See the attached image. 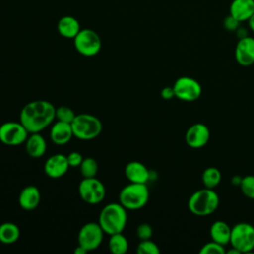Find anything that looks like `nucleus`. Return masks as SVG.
Instances as JSON below:
<instances>
[{
	"label": "nucleus",
	"mask_w": 254,
	"mask_h": 254,
	"mask_svg": "<svg viewBox=\"0 0 254 254\" xmlns=\"http://www.w3.org/2000/svg\"><path fill=\"white\" fill-rule=\"evenodd\" d=\"M54 119H56V107L47 100L31 101L20 112V122L30 134L40 133Z\"/></svg>",
	"instance_id": "nucleus-1"
},
{
	"label": "nucleus",
	"mask_w": 254,
	"mask_h": 254,
	"mask_svg": "<svg viewBox=\"0 0 254 254\" xmlns=\"http://www.w3.org/2000/svg\"><path fill=\"white\" fill-rule=\"evenodd\" d=\"M126 208L120 202L106 204L100 211L98 223L104 233L111 235L122 232L127 223Z\"/></svg>",
	"instance_id": "nucleus-2"
},
{
	"label": "nucleus",
	"mask_w": 254,
	"mask_h": 254,
	"mask_svg": "<svg viewBox=\"0 0 254 254\" xmlns=\"http://www.w3.org/2000/svg\"><path fill=\"white\" fill-rule=\"evenodd\" d=\"M219 204V196L213 189L203 188L195 190L188 200L189 210L196 216H207L213 213Z\"/></svg>",
	"instance_id": "nucleus-3"
},
{
	"label": "nucleus",
	"mask_w": 254,
	"mask_h": 254,
	"mask_svg": "<svg viewBox=\"0 0 254 254\" xmlns=\"http://www.w3.org/2000/svg\"><path fill=\"white\" fill-rule=\"evenodd\" d=\"M149 190L146 184L130 183L119 192V202L128 210L144 207L149 200Z\"/></svg>",
	"instance_id": "nucleus-4"
},
{
	"label": "nucleus",
	"mask_w": 254,
	"mask_h": 254,
	"mask_svg": "<svg viewBox=\"0 0 254 254\" xmlns=\"http://www.w3.org/2000/svg\"><path fill=\"white\" fill-rule=\"evenodd\" d=\"M70 124L73 136L80 140H92L98 137L102 131V123L100 119L87 113L75 115Z\"/></svg>",
	"instance_id": "nucleus-5"
},
{
	"label": "nucleus",
	"mask_w": 254,
	"mask_h": 254,
	"mask_svg": "<svg viewBox=\"0 0 254 254\" xmlns=\"http://www.w3.org/2000/svg\"><path fill=\"white\" fill-rule=\"evenodd\" d=\"M231 247L241 253H249L254 249V226L248 222H238L231 227Z\"/></svg>",
	"instance_id": "nucleus-6"
},
{
	"label": "nucleus",
	"mask_w": 254,
	"mask_h": 254,
	"mask_svg": "<svg viewBox=\"0 0 254 254\" xmlns=\"http://www.w3.org/2000/svg\"><path fill=\"white\" fill-rule=\"evenodd\" d=\"M75 50L84 57H93L101 50V39L99 35L91 29H81L73 38Z\"/></svg>",
	"instance_id": "nucleus-7"
},
{
	"label": "nucleus",
	"mask_w": 254,
	"mask_h": 254,
	"mask_svg": "<svg viewBox=\"0 0 254 254\" xmlns=\"http://www.w3.org/2000/svg\"><path fill=\"white\" fill-rule=\"evenodd\" d=\"M78 193L86 203L97 204L104 199L106 190L103 183L96 177L83 178L78 185Z\"/></svg>",
	"instance_id": "nucleus-8"
},
{
	"label": "nucleus",
	"mask_w": 254,
	"mask_h": 254,
	"mask_svg": "<svg viewBox=\"0 0 254 254\" xmlns=\"http://www.w3.org/2000/svg\"><path fill=\"white\" fill-rule=\"evenodd\" d=\"M104 231L98 222H87L83 224L77 234L78 245L87 252L97 249L103 240Z\"/></svg>",
	"instance_id": "nucleus-9"
},
{
	"label": "nucleus",
	"mask_w": 254,
	"mask_h": 254,
	"mask_svg": "<svg viewBox=\"0 0 254 254\" xmlns=\"http://www.w3.org/2000/svg\"><path fill=\"white\" fill-rule=\"evenodd\" d=\"M29 132L19 121H8L0 125V142L7 146H19L24 144Z\"/></svg>",
	"instance_id": "nucleus-10"
},
{
	"label": "nucleus",
	"mask_w": 254,
	"mask_h": 254,
	"mask_svg": "<svg viewBox=\"0 0 254 254\" xmlns=\"http://www.w3.org/2000/svg\"><path fill=\"white\" fill-rule=\"evenodd\" d=\"M173 88L175 92V97L188 102L198 99L202 92L200 83L190 76L179 77L175 81Z\"/></svg>",
	"instance_id": "nucleus-11"
},
{
	"label": "nucleus",
	"mask_w": 254,
	"mask_h": 254,
	"mask_svg": "<svg viewBox=\"0 0 254 254\" xmlns=\"http://www.w3.org/2000/svg\"><path fill=\"white\" fill-rule=\"evenodd\" d=\"M210 131L203 123H195L190 126L186 132L185 139L189 147L192 149H199L208 143Z\"/></svg>",
	"instance_id": "nucleus-12"
},
{
	"label": "nucleus",
	"mask_w": 254,
	"mask_h": 254,
	"mask_svg": "<svg viewBox=\"0 0 254 254\" xmlns=\"http://www.w3.org/2000/svg\"><path fill=\"white\" fill-rule=\"evenodd\" d=\"M234 58L238 64L250 66L254 64V38L246 36L238 39L234 50Z\"/></svg>",
	"instance_id": "nucleus-13"
},
{
	"label": "nucleus",
	"mask_w": 254,
	"mask_h": 254,
	"mask_svg": "<svg viewBox=\"0 0 254 254\" xmlns=\"http://www.w3.org/2000/svg\"><path fill=\"white\" fill-rule=\"evenodd\" d=\"M69 165L66 156L63 154H55L49 157L44 164V171L51 179H59L66 174Z\"/></svg>",
	"instance_id": "nucleus-14"
},
{
	"label": "nucleus",
	"mask_w": 254,
	"mask_h": 254,
	"mask_svg": "<svg viewBox=\"0 0 254 254\" xmlns=\"http://www.w3.org/2000/svg\"><path fill=\"white\" fill-rule=\"evenodd\" d=\"M73 137V131L70 123L57 121L50 131V138L55 145L64 146L67 144Z\"/></svg>",
	"instance_id": "nucleus-15"
},
{
	"label": "nucleus",
	"mask_w": 254,
	"mask_h": 254,
	"mask_svg": "<svg viewBox=\"0 0 254 254\" xmlns=\"http://www.w3.org/2000/svg\"><path fill=\"white\" fill-rule=\"evenodd\" d=\"M125 176L130 183L146 184L150 179V171L141 162L131 161L124 169Z\"/></svg>",
	"instance_id": "nucleus-16"
},
{
	"label": "nucleus",
	"mask_w": 254,
	"mask_h": 254,
	"mask_svg": "<svg viewBox=\"0 0 254 254\" xmlns=\"http://www.w3.org/2000/svg\"><path fill=\"white\" fill-rule=\"evenodd\" d=\"M41 200V193L36 186H27L19 193L18 202L24 210H34Z\"/></svg>",
	"instance_id": "nucleus-17"
},
{
	"label": "nucleus",
	"mask_w": 254,
	"mask_h": 254,
	"mask_svg": "<svg viewBox=\"0 0 254 254\" xmlns=\"http://www.w3.org/2000/svg\"><path fill=\"white\" fill-rule=\"evenodd\" d=\"M229 14L240 23L247 21L254 14V0H232Z\"/></svg>",
	"instance_id": "nucleus-18"
},
{
	"label": "nucleus",
	"mask_w": 254,
	"mask_h": 254,
	"mask_svg": "<svg viewBox=\"0 0 254 254\" xmlns=\"http://www.w3.org/2000/svg\"><path fill=\"white\" fill-rule=\"evenodd\" d=\"M25 149L30 157L40 158L46 153L47 142L40 133H31L25 142Z\"/></svg>",
	"instance_id": "nucleus-19"
},
{
	"label": "nucleus",
	"mask_w": 254,
	"mask_h": 254,
	"mask_svg": "<svg viewBox=\"0 0 254 254\" xmlns=\"http://www.w3.org/2000/svg\"><path fill=\"white\" fill-rule=\"evenodd\" d=\"M57 30L62 37L66 39H73L81 29L80 24L76 18L72 16H64L59 20L57 24Z\"/></svg>",
	"instance_id": "nucleus-20"
},
{
	"label": "nucleus",
	"mask_w": 254,
	"mask_h": 254,
	"mask_svg": "<svg viewBox=\"0 0 254 254\" xmlns=\"http://www.w3.org/2000/svg\"><path fill=\"white\" fill-rule=\"evenodd\" d=\"M231 227L222 220L214 221L209 228V235L212 241H215L223 246L229 244Z\"/></svg>",
	"instance_id": "nucleus-21"
},
{
	"label": "nucleus",
	"mask_w": 254,
	"mask_h": 254,
	"mask_svg": "<svg viewBox=\"0 0 254 254\" xmlns=\"http://www.w3.org/2000/svg\"><path fill=\"white\" fill-rule=\"evenodd\" d=\"M20 237V228L14 222H4L0 224V242L3 244H13Z\"/></svg>",
	"instance_id": "nucleus-22"
},
{
	"label": "nucleus",
	"mask_w": 254,
	"mask_h": 254,
	"mask_svg": "<svg viewBox=\"0 0 254 254\" xmlns=\"http://www.w3.org/2000/svg\"><path fill=\"white\" fill-rule=\"evenodd\" d=\"M128 240L122 232L111 234L108 240V248L113 254H125L128 250Z\"/></svg>",
	"instance_id": "nucleus-23"
},
{
	"label": "nucleus",
	"mask_w": 254,
	"mask_h": 254,
	"mask_svg": "<svg viewBox=\"0 0 254 254\" xmlns=\"http://www.w3.org/2000/svg\"><path fill=\"white\" fill-rule=\"evenodd\" d=\"M201 181L204 188L214 189L219 185L221 181V173L215 167H208L203 171Z\"/></svg>",
	"instance_id": "nucleus-24"
},
{
	"label": "nucleus",
	"mask_w": 254,
	"mask_h": 254,
	"mask_svg": "<svg viewBox=\"0 0 254 254\" xmlns=\"http://www.w3.org/2000/svg\"><path fill=\"white\" fill-rule=\"evenodd\" d=\"M79 171L82 178H93L96 177L98 172V164L96 160L92 157L83 158L80 166Z\"/></svg>",
	"instance_id": "nucleus-25"
},
{
	"label": "nucleus",
	"mask_w": 254,
	"mask_h": 254,
	"mask_svg": "<svg viewBox=\"0 0 254 254\" xmlns=\"http://www.w3.org/2000/svg\"><path fill=\"white\" fill-rule=\"evenodd\" d=\"M239 187L246 197L254 199V175H247L241 178Z\"/></svg>",
	"instance_id": "nucleus-26"
},
{
	"label": "nucleus",
	"mask_w": 254,
	"mask_h": 254,
	"mask_svg": "<svg viewBox=\"0 0 254 254\" xmlns=\"http://www.w3.org/2000/svg\"><path fill=\"white\" fill-rule=\"evenodd\" d=\"M136 252L138 254H159L160 249L158 245L151 239L140 240V243L137 246Z\"/></svg>",
	"instance_id": "nucleus-27"
},
{
	"label": "nucleus",
	"mask_w": 254,
	"mask_h": 254,
	"mask_svg": "<svg viewBox=\"0 0 254 254\" xmlns=\"http://www.w3.org/2000/svg\"><path fill=\"white\" fill-rule=\"evenodd\" d=\"M74 117V111L68 106H60L56 108V119L59 121L71 123Z\"/></svg>",
	"instance_id": "nucleus-28"
},
{
	"label": "nucleus",
	"mask_w": 254,
	"mask_h": 254,
	"mask_svg": "<svg viewBox=\"0 0 254 254\" xmlns=\"http://www.w3.org/2000/svg\"><path fill=\"white\" fill-rule=\"evenodd\" d=\"M225 246L215 242V241H210L205 243L199 250L200 254H225L226 250L224 248Z\"/></svg>",
	"instance_id": "nucleus-29"
},
{
	"label": "nucleus",
	"mask_w": 254,
	"mask_h": 254,
	"mask_svg": "<svg viewBox=\"0 0 254 254\" xmlns=\"http://www.w3.org/2000/svg\"><path fill=\"white\" fill-rule=\"evenodd\" d=\"M136 235L140 240H147L151 239L153 235V228L148 223H141L137 226Z\"/></svg>",
	"instance_id": "nucleus-30"
},
{
	"label": "nucleus",
	"mask_w": 254,
	"mask_h": 254,
	"mask_svg": "<svg viewBox=\"0 0 254 254\" xmlns=\"http://www.w3.org/2000/svg\"><path fill=\"white\" fill-rule=\"evenodd\" d=\"M222 25L224 27V29L226 31H229V32H235L238 27L240 26V22L237 21L233 16H231L230 14L228 16H226L222 22Z\"/></svg>",
	"instance_id": "nucleus-31"
},
{
	"label": "nucleus",
	"mask_w": 254,
	"mask_h": 254,
	"mask_svg": "<svg viewBox=\"0 0 254 254\" xmlns=\"http://www.w3.org/2000/svg\"><path fill=\"white\" fill-rule=\"evenodd\" d=\"M66 159H67V162H68V165L69 167H79L82 160H83V157L82 155L79 153V152H71L69 153L67 156H66Z\"/></svg>",
	"instance_id": "nucleus-32"
},
{
	"label": "nucleus",
	"mask_w": 254,
	"mask_h": 254,
	"mask_svg": "<svg viewBox=\"0 0 254 254\" xmlns=\"http://www.w3.org/2000/svg\"><path fill=\"white\" fill-rule=\"evenodd\" d=\"M161 96L165 100H169V99H172L173 97H175V92H174L173 86H166V87H164L161 90Z\"/></svg>",
	"instance_id": "nucleus-33"
},
{
	"label": "nucleus",
	"mask_w": 254,
	"mask_h": 254,
	"mask_svg": "<svg viewBox=\"0 0 254 254\" xmlns=\"http://www.w3.org/2000/svg\"><path fill=\"white\" fill-rule=\"evenodd\" d=\"M235 33H236L238 39H241V38H244V37L248 36V35H247V30H245L243 27H240V26H239L238 29L235 31Z\"/></svg>",
	"instance_id": "nucleus-34"
},
{
	"label": "nucleus",
	"mask_w": 254,
	"mask_h": 254,
	"mask_svg": "<svg viewBox=\"0 0 254 254\" xmlns=\"http://www.w3.org/2000/svg\"><path fill=\"white\" fill-rule=\"evenodd\" d=\"M73 252H74V254H86L87 253V251L83 247H81L80 245H77L75 247V249L73 250Z\"/></svg>",
	"instance_id": "nucleus-35"
},
{
	"label": "nucleus",
	"mask_w": 254,
	"mask_h": 254,
	"mask_svg": "<svg viewBox=\"0 0 254 254\" xmlns=\"http://www.w3.org/2000/svg\"><path fill=\"white\" fill-rule=\"evenodd\" d=\"M247 22H248L249 29L254 33V14L247 20Z\"/></svg>",
	"instance_id": "nucleus-36"
}]
</instances>
